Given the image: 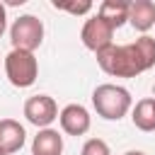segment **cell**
<instances>
[{
	"label": "cell",
	"mask_w": 155,
	"mask_h": 155,
	"mask_svg": "<svg viewBox=\"0 0 155 155\" xmlns=\"http://www.w3.org/2000/svg\"><path fill=\"white\" fill-rule=\"evenodd\" d=\"M97 63L107 75L114 78H136L155 65V39L143 34L133 44L107 46L97 51Z\"/></svg>",
	"instance_id": "1"
},
{
	"label": "cell",
	"mask_w": 155,
	"mask_h": 155,
	"mask_svg": "<svg viewBox=\"0 0 155 155\" xmlns=\"http://www.w3.org/2000/svg\"><path fill=\"white\" fill-rule=\"evenodd\" d=\"M92 107H94V111L102 119L119 121V119H124L131 111L133 99H131V92L126 87L104 82V85H97L94 87V92H92Z\"/></svg>",
	"instance_id": "2"
},
{
	"label": "cell",
	"mask_w": 155,
	"mask_h": 155,
	"mask_svg": "<svg viewBox=\"0 0 155 155\" xmlns=\"http://www.w3.org/2000/svg\"><path fill=\"white\" fill-rule=\"evenodd\" d=\"M5 75L10 80V85L24 90V87H31L39 78V61L34 53L29 51H19V48H12L7 56H5Z\"/></svg>",
	"instance_id": "3"
},
{
	"label": "cell",
	"mask_w": 155,
	"mask_h": 155,
	"mask_svg": "<svg viewBox=\"0 0 155 155\" xmlns=\"http://www.w3.org/2000/svg\"><path fill=\"white\" fill-rule=\"evenodd\" d=\"M10 41H12V48L34 53L41 46V41H44V24H41V19L34 17V15H19L15 19V24L10 27Z\"/></svg>",
	"instance_id": "4"
},
{
	"label": "cell",
	"mask_w": 155,
	"mask_h": 155,
	"mask_svg": "<svg viewBox=\"0 0 155 155\" xmlns=\"http://www.w3.org/2000/svg\"><path fill=\"white\" fill-rule=\"evenodd\" d=\"M24 116L36 128H48L58 119V104L48 94H34L24 102Z\"/></svg>",
	"instance_id": "5"
},
{
	"label": "cell",
	"mask_w": 155,
	"mask_h": 155,
	"mask_svg": "<svg viewBox=\"0 0 155 155\" xmlns=\"http://www.w3.org/2000/svg\"><path fill=\"white\" fill-rule=\"evenodd\" d=\"M80 39H82V44H85V48H90V51H102V48H107V46H111L114 41V29L99 17V15H94V17H90L85 24H82V31H80Z\"/></svg>",
	"instance_id": "6"
},
{
	"label": "cell",
	"mask_w": 155,
	"mask_h": 155,
	"mask_svg": "<svg viewBox=\"0 0 155 155\" xmlns=\"http://www.w3.org/2000/svg\"><path fill=\"white\" fill-rule=\"evenodd\" d=\"M58 121H61L63 133H68V136H85L90 131V126H92L90 111L82 104H68V107H63L61 114H58Z\"/></svg>",
	"instance_id": "7"
},
{
	"label": "cell",
	"mask_w": 155,
	"mask_h": 155,
	"mask_svg": "<svg viewBox=\"0 0 155 155\" xmlns=\"http://www.w3.org/2000/svg\"><path fill=\"white\" fill-rule=\"evenodd\" d=\"M27 140L24 126L15 119H0V153L2 155H12L19 153L22 145Z\"/></svg>",
	"instance_id": "8"
},
{
	"label": "cell",
	"mask_w": 155,
	"mask_h": 155,
	"mask_svg": "<svg viewBox=\"0 0 155 155\" xmlns=\"http://www.w3.org/2000/svg\"><path fill=\"white\" fill-rule=\"evenodd\" d=\"M128 22L136 31H148L155 27V2L153 0H133L128 2Z\"/></svg>",
	"instance_id": "9"
},
{
	"label": "cell",
	"mask_w": 155,
	"mask_h": 155,
	"mask_svg": "<svg viewBox=\"0 0 155 155\" xmlns=\"http://www.w3.org/2000/svg\"><path fill=\"white\" fill-rule=\"evenodd\" d=\"M31 155H63V136L56 128H41L31 140Z\"/></svg>",
	"instance_id": "10"
},
{
	"label": "cell",
	"mask_w": 155,
	"mask_h": 155,
	"mask_svg": "<svg viewBox=\"0 0 155 155\" xmlns=\"http://www.w3.org/2000/svg\"><path fill=\"white\" fill-rule=\"evenodd\" d=\"M131 121L138 131H155V97H143L131 107Z\"/></svg>",
	"instance_id": "11"
},
{
	"label": "cell",
	"mask_w": 155,
	"mask_h": 155,
	"mask_svg": "<svg viewBox=\"0 0 155 155\" xmlns=\"http://www.w3.org/2000/svg\"><path fill=\"white\" fill-rule=\"evenodd\" d=\"M97 15L111 27V29H119L121 24L128 22V2L126 0H104L97 10Z\"/></svg>",
	"instance_id": "12"
},
{
	"label": "cell",
	"mask_w": 155,
	"mask_h": 155,
	"mask_svg": "<svg viewBox=\"0 0 155 155\" xmlns=\"http://www.w3.org/2000/svg\"><path fill=\"white\" fill-rule=\"evenodd\" d=\"M80 155H111V150H109V145H107L102 138H90V140L82 145Z\"/></svg>",
	"instance_id": "13"
},
{
	"label": "cell",
	"mask_w": 155,
	"mask_h": 155,
	"mask_svg": "<svg viewBox=\"0 0 155 155\" xmlns=\"http://www.w3.org/2000/svg\"><path fill=\"white\" fill-rule=\"evenodd\" d=\"M53 7L56 10H65V12H70V15H85V12H90L92 10V2H58V0H53Z\"/></svg>",
	"instance_id": "14"
},
{
	"label": "cell",
	"mask_w": 155,
	"mask_h": 155,
	"mask_svg": "<svg viewBox=\"0 0 155 155\" xmlns=\"http://www.w3.org/2000/svg\"><path fill=\"white\" fill-rule=\"evenodd\" d=\"M5 27H7V12H5V5L0 2V36L5 34Z\"/></svg>",
	"instance_id": "15"
},
{
	"label": "cell",
	"mask_w": 155,
	"mask_h": 155,
	"mask_svg": "<svg viewBox=\"0 0 155 155\" xmlns=\"http://www.w3.org/2000/svg\"><path fill=\"white\" fill-rule=\"evenodd\" d=\"M124 155H145L143 150H128V153H124Z\"/></svg>",
	"instance_id": "16"
},
{
	"label": "cell",
	"mask_w": 155,
	"mask_h": 155,
	"mask_svg": "<svg viewBox=\"0 0 155 155\" xmlns=\"http://www.w3.org/2000/svg\"><path fill=\"white\" fill-rule=\"evenodd\" d=\"M0 155H2V153H0Z\"/></svg>",
	"instance_id": "17"
}]
</instances>
